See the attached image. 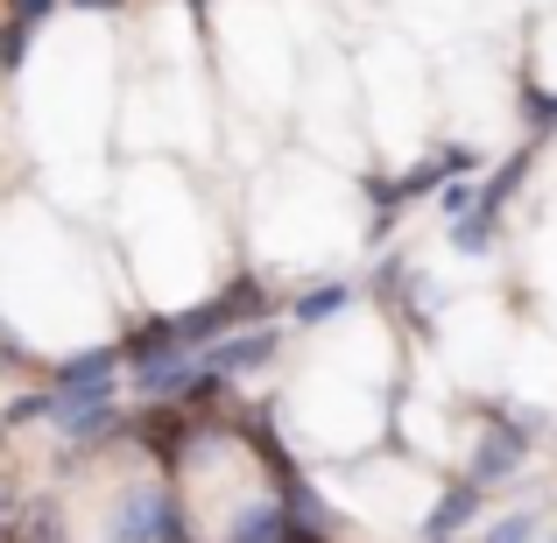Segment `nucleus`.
I'll return each mask as SVG.
<instances>
[{
    "label": "nucleus",
    "instance_id": "obj_12",
    "mask_svg": "<svg viewBox=\"0 0 557 543\" xmlns=\"http://www.w3.org/2000/svg\"><path fill=\"white\" fill-rule=\"evenodd\" d=\"M473 543H544V508H502L473 530Z\"/></svg>",
    "mask_w": 557,
    "mask_h": 543
},
{
    "label": "nucleus",
    "instance_id": "obj_9",
    "mask_svg": "<svg viewBox=\"0 0 557 543\" xmlns=\"http://www.w3.org/2000/svg\"><path fill=\"white\" fill-rule=\"evenodd\" d=\"M219 543H289V530H283V508H275V494L247 502L240 516L226 522V536H219Z\"/></svg>",
    "mask_w": 557,
    "mask_h": 543
},
{
    "label": "nucleus",
    "instance_id": "obj_13",
    "mask_svg": "<svg viewBox=\"0 0 557 543\" xmlns=\"http://www.w3.org/2000/svg\"><path fill=\"white\" fill-rule=\"evenodd\" d=\"M14 543H71L64 508H57V502H22V516H14Z\"/></svg>",
    "mask_w": 557,
    "mask_h": 543
},
{
    "label": "nucleus",
    "instance_id": "obj_7",
    "mask_svg": "<svg viewBox=\"0 0 557 543\" xmlns=\"http://www.w3.org/2000/svg\"><path fill=\"white\" fill-rule=\"evenodd\" d=\"M57 431H64L71 452H107V445H121V437L135 431V417H127L121 403H85V409H64Z\"/></svg>",
    "mask_w": 557,
    "mask_h": 543
},
{
    "label": "nucleus",
    "instance_id": "obj_14",
    "mask_svg": "<svg viewBox=\"0 0 557 543\" xmlns=\"http://www.w3.org/2000/svg\"><path fill=\"white\" fill-rule=\"evenodd\" d=\"M473 205H480L473 177H451V184H437V219H445V226H451V219H466Z\"/></svg>",
    "mask_w": 557,
    "mask_h": 543
},
{
    "label": "nucleus",
    "instance_id": "obj_18",
    "mask_svg": "<svg viewBox=\"0 0 557 543\" xmlns=\"http://www.w3.org/2000/svg\"><path fill=\"white\" fill-rule=\"evenodd\" d=\"M544 543H557V530H550V536H544Z\"/></svg>",
    "mask_w": 557,
    "mask_h": 543
},
{
    "label": "nucleus",
    "instance_id": "obj_11",
    "mask_svg": "<svg viewBox=\"0 0 557 543\" xmlns=\"http://www.w3.org/2000/svg\"><path fill=\"white\" fill-rule=\"evenodd\" d=\"M445 240L459 247L466 261H487V255H494V240H502V219H494V212H480V205H473L466 219H451V226H445Z\"/></svg>",
    "mask_w": 557,
    "mask_h": 543
},
{
    "label": "nucleus",
    "instance_id": "obj_17",
    "mask_svg": "<svg viewBox=\"0 0 557 543\" xmlns=\"http://www.w3.org/2000/svg\"><path fill=\"white\" fill-rule=\"evenodd\" d=\"M71 8H92V14H113V8H127V0H71Z\"/></svg>",
    "mask_w": 557,
    "mask_h": 543
},
{
    "label": "nucleus",
    "instance_id": "obj_16",
    "mask_svg": "<svg viewBox=\"0 0 557 543\" xmlns=\"http://www.w3.org/2000/svg\"><path fill=\"white\" fill-rule=\"evenodd\" d=\"M50 14H57V0H14V22H28V28L50 22Z\"/></svg>",
    "mask_w": 557,
    "mask_h": 543
},
{
    "label": "nucleus",
    "instance_id": "obj_5",
    "mask_svg": "<svg viewBox=\"0 0 557 543\" xmlns=\"http://www.w3.org/2000/svg\"><path fill=\"white\" fill-rule=\"evenodd\" d=\"M480 516H487V488H473V480L459 473L431 494V508H423V522H417V543H466V530H480Z\"/></svg>",
    "mask_w": 557,
    "mask_h": 543
},
{
    "label": "nucleus",
    "instance_id": "obj_10",
    "mask_svg": "<svg viewBox=\"0 0 557 543\" xmlns=\"http://www.w3.org/2000/svg\"><path fill=\"white\" fill-rule=\"evenodd\" d=\"M522 177H530V149H516V156H508L502 170H487V177L473 184V190H480V212H494V219H502L508 205H516V190H522Z\"/></svg>",
    "mask_w": 557,
    "mask_h": 543
},
{
    "label": "nucleus",
    "instance_id": "obj_4",
    "mask_svg": "<svg viewBox=\"0 0 557 543\" xmlns=\"http://www.w3.org/2000/svg\"><path fill=\"white\" fill-rule=\"evenodd\" d=\"M121 360H127V381H135L141 403H184L190 374H198V354L177 340H163V346H127L121 340Z\"/></svg>",
    "mask_w": 557,
    "mask_h": 543
},
{
    "label": "nucleus",
    "instance_id": "obj_1",
    "mask_svg": "<svg viewBox=\"0 0 557 543\" xmlns=\"http://www.w3.org/2000/svg\"><path fill=\"white\" fill-rule=\"evenodd\" d=\"M275 297L261 275H233L226 289H212L205 304H190V311H177L170 325H177V346H190V354H205L212 340H226V332H247V325H269Z\"/></svg>",
    "mask_w": 557,
    "mask_h": 543
},
{
    "label": "nucleus",
    "instance_id": "obj_2",
    "mask_svg": "<svg viewBox=\"0 0 557 543\" xmlns=\"http://www.w3.org/2000/svg\"><path fill=\"white\" fill-rule=\"evenodd\" d=\"M530 452H536V417H522V409H487V423H480V437H473V459H466V480L502 494L508 480L530 466Z\"/></svg>",
    "mask_w": 557,
    "mask_h": 543
},
{
    "label": "nucleus",
    "instance_id": "obj_3",
    "mask_svg": "<svg viewBox=\"0 0 557 543\" xmlns=\"http://www.w3.org/2000/svg\"><path fill=\"white\" fill-rule=\"evenodd\" d=\"M121 381H127L121 346H85V354L57 360L42 388H50L57 417H64V409H85V403H121ZM57 417H50V423H57Z\"/></svg>",
    "mask_w": 557,
    "mask_h": 543
},
{
    "label": "nucleus",
    "instance_id": "obj_6",
    "mask_svg": "<svg viewBox=\"0 0 557 543\" xmlns=\"http://www.w3.org/2000/svg\"><path fill=\"white\" fill-rule=\"evenodd\" d=\"M275 354H283V325H247V332H226V340H212L198 360L233 388V381H247V374H269Z\"/></svg>",
    "mask_w": 557,
    "mask_h": 543
},
{
    "label": "nucleus",
    "instance_id": "obj_8",
    "mask_svg": "<svg viewBox=\"0 0 557 543\" xmlns=\"http://www.w3.org/2000/svg\"><path fill=\"white\" fill-rule=\"evenodd\" d=\"M354 297H360V283L325 275V283H311V289H297V297H289V325H297V332H318V325H332V318L354 311Z\"/></svg>",
    "mask_w": 557,
    "mask_h": 543
},
{
    "label": "nucleus",
    "instance_id": "obj_15",
    "mask_svg": "<svg viewBox=\"0 0 557 543\" xmlns=\"http://www.w3.org/2000/svg\"><path fill=\"white\" fill-rule=\"evenodd\" d=\"M28 36H36V28H28V22H14V14H8V22H0V71H14V64H22Z\"/></svg>",
    "mask_w": 557,
    "mask_h": 543
}]
</instances>
